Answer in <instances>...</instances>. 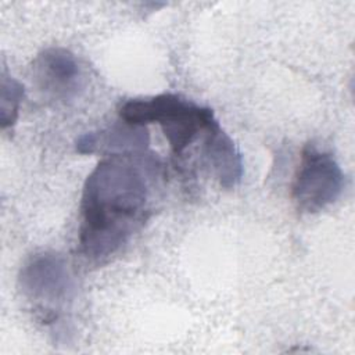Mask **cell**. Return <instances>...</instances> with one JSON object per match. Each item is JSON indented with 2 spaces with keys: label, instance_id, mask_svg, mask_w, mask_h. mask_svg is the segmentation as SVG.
<instances>
[{
  "label": "cell",
  "instance_id": "1",
  "mask_svg": "<svg viewBox=\"0 0 355 355\" xmlns=\"http://www.w3.org/2000/svg\"><path fill=\"white\" fill-rule=\"evenodd\" d=\"M158 175L147 151L105 155L87 175L80 201L78 252L89 265L110 262L150 214L151 182Z\"/></svg>",
  "mask_w": 355,
  "mask_h": 355
},
{
  "label": "cell",
  "instance_id": "4",
  "mask_svg": "<svg viewBox=\"0 0 355 355\" xmlns=\"http://www.w3.org/2000/svg\"><path fill=\"white\" fill-rule=\"evenodd\" d=\"M344 189V173L336 158L308 144L293 184V200L298 211L316 214L331 205Z\"/></svg>",
  "mask_w": 355,
  "mask_h": 355
},
{
  "label": "cell",
  "instance_id": "2",
  "mask_svg": "<svg viewBox=\"0 0 355 355\" xmlns=\"http://www.w3.org/2000/svg\"><path fill=\"white\" fill-rule=\"evenodd\" d=\"M119 116L123 122L137 126L158 123L176 155H182L197 137L218 123L211 108L172 93L132 98L121 105Z\"/></svg>",
  "mask_w": 355,
  "mask_h": 355
},
{
  "label": "cell",
  "instance_id": "7",
  "mask_svg": "<svg viewBox=\"0 0 355 355\" xmlns=\"http://www.w3.org/2000/svg\"><path fill=\"white\" fill-rule=\"evenodd\" d=\"M204 155L219 184L232 189L243 178V158L236 144L219 123L211 128L204 137Z\"/></svg>",
  "mask_w": 355,
  "mask_h": 355
},
{
  "label": "cell",
  "instance_id": "5",
  "mask_svg": "<svg viewBox=\"0 0 355 355\" xmlns=\"http://www.w3.org/2000/svg\"><path fill=\"white\" fill-rule=\"evenodd\" d=\"M33 80L50 100L68 101L83 87V73L76 57L67 49L50 47L33 61Z\"/></svg>",
  "mask_w": 355,
  "mask_h": 355
},
{
  "label": "cell",
  "instance_id": "6",
  "mask_svg": "<svg viewBox=\"0 0 355 355\" xmlns=\"http://www.w3.org/2000/svg\"><path fill=\"white\" fill-rule=\"evenodd\" d=\"M147 146L148 133L146 128L123 121L98 132L85 133L76 140V151L80 154H137L147 151Z\"/></svg>",
  "mask_w": 355,
  "mask_h": 355
},
{
  "label": "cell",
  "instance_id": "3",
  "mask_svg": "<svg viewBox=\"0 0 355 355\" xmlns=\"http://www.w3.org/2000/svg\"><path fill=\"white\" fill-rule=\"evenodd\" d=\"M18 284L44 323H57L75 294V282L68 262L53 251L29 257L19 270Z\"/></svg>",
  "mask_w": 355,
  "mask_h": 355
},
{
  "label": "cell",
  "instance_id": "8",
  "mask_svg": "<svg viewBox=\"0 0 355 355\" xmlns=\"http://www.w3.org/2000/svg\"><path fill=\"white\" fill-rule=\"evenodd\" d=\"M0 87V123L3 129H7L12 126L18 118L19 105L24 98V87L6 71L1 72Z\"/></svg>",
  "mask_w": 355,
  "mask_h": 355
}]
</instances>
